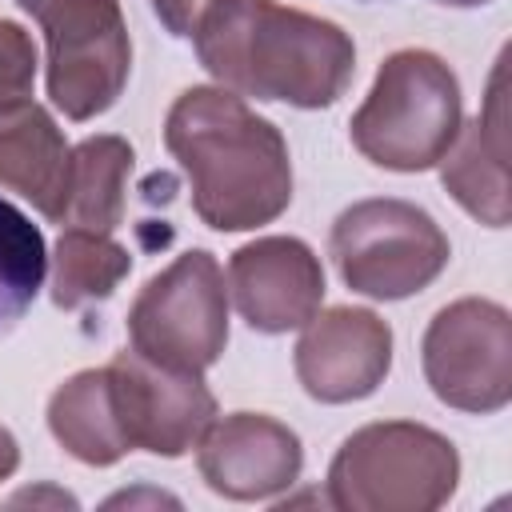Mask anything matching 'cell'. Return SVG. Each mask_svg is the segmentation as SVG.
<instances>
[{"label": "cell", "instance_id": "obj_1", "mask_svg": "<svg viewBox=\"0 0 512 512\" xmlns=\"http://www.w3.org/2000/svg\"><path fill=\"white\" fill-rule=\"evenodd\" d=\"M164 148L192 188V212L216 232L272 224L292 204V156L280 128L220 84H192L164 116Z\"/></svg>", "mask_w": 512, "mask_h": 512}, {"label": "cell", "instance_id": "obj_2", "mask_svg": "<svg viewBox=\"0 0 512 512\" xmlns=\"http://www.w3.org/2000/svg\"><path fill=\"white\" fill-rule=\"evenodd\" d=\"M192 44L220 88L292 108L336 104L356 72V44L340 24L280 0H216Z\"/></svg>", "mask_w": 512, "mask_h": 512}, {"label": "cell", "instance_id": "obj_3", "mask_svg": "<svg viewBox=\"0 0 512 512\" xmlns=\"http://www.w3.org/2000/svg\"><path fill=\"white\" fill-rule=\"evenodd\" d=\"M460 80L428 48L392 52L364 104L348 120V136L364 160L388 172L436 168L460 132Z\"/></svg>", "mask_w": 512, "mask_h": 512}, {"label": "cell", "instance_id": "obj_4", "mask_svg": "<svg viewBox=\"0 0 512 512\" xmlns=\"http://www.w3.org/2000/svg\"><path fill=\"white\" fill-rule=\"evenodd\" d=\"M456 484V444L416 420L364 424L328 464V504L340 512H436Z\"/></svg>", "mask_w": 512, "mask_h": 512}, {"label": "cell", "instance_id": "obj_5", "mask_svg": "<svg viewBox=\"0 0 512 512\" xmlns=\"http://www.w3.org/2000/svg\"><path fill=\"white\" fill-rule=\"evenodd\" d=\"M340 280L368 300H404L424 292L452 260L444 228L396 196L348 204L328 236Z\"/></svg>", "mask_w": 512, "mask_h": 512}, {"label": "cell", "instance_id": "obj_6", "mask_svg": "<svg viewBox=\"0 0 512 512\" xmlns=\"http://www.w3.org/2000/svg\"><path fill=\"white\" fill-rule=\"evenodd\" d=\"M128 348L176 372H204L224 356L228 288L212 252H180L136 292L128 308Z\"/></svg>", "mask_w": 512, "mask_h": 512}, {"label": "cell", "instance_id": "obj_7", "mask_svg": "<svg viewBox=\"0 0 512 512\" xmlns=\"http://www.w3.org/2000/svg\"><path fill=\"white\" fill-rule=\"evenodd\" d=\"M48 44V96L68 120L108 112L132 72L120 0H16Z\"/></svg>", "mask_w": 512, "mask_h": 512}, {"label": "cell", "instance_id": "obj_8", "mask_svg": "<svg viewBox=\"0 0 512 512\" xmlns=\"http://www.w3.org/2000/svg\"><path fill=\"white\" fill-rule=\"evenodd\" d=\"M424 380L440 404L492 416L512 400V316L504 304L464 296L444 304L420 340Z\"/></svg>", "mask_w": 512, "mask_h": 512}, {"label": "cell", "instance_id": "obj_9", "mask_svg": "<svg viewBox=\"0 0 512 512\" xmlns=\"http://www.w3.org/2000/svg\"><path fill=\"white\" fill-rule=\"evenodd\" d=\"M104 368L128 448L176 460L196 448L204 428L216 420V396L208 392L200 372L152 364L136 348L116 352Z\"/></svg>", "mask_w": 512, "mask_h": 512}, {"label": "cell", "instance_id": "obj_10", "mask_svg": "<svg viewBox=\"0 0 512 512\" xmlns=\"http://www.w3.org/2000/svg\"><path fill=\"white\" fill-rule=\"evenodd\" d=\"M392 368V328L372 308L316 312L296 340V380L320 404L372 396Z\"/></svg>", "mask_w": 512, "mask_h": 512}, {"label": "cell", "instance_id": "obj_11", "mask_svg": "<svg viewBox=\"0 0 512 512\" xmlns=\"http://www.w3.org/2000/svg\"><path fill=\"white\" fill-rule=\"evenodd\" d=\"M196 468L224 500H272L300 480L304 448L288 424L264 412H232L196 440Z\"/></svg>", "mask_w": 512, "mask_h": 512}, {"label": "cell", "instance_id": "obj_12", "mask_svg": "<svg viewBox=\"0 0 512 512\" xmlns=\"http://www.w3.org/2000/svg\"><path fill=\"white\" fill-rule=\"evenodd\" d=\"M228 292L264 336L304 328L324 304L320 256L296 236H256L240 244L228 260Z\"/></svg>", "mask_w": 512, "mask_h": 512}, {"label": "cell", "instance_id": "obj_13", "mask_svg": "<svg viewBox=\"0 0 512 512\" xmlns=\"http://www.w3.org/2000/svg\"><path fill=\"white\" fill-rule=\"evenodd\" d=\"M508 56V52H504ZM504 56L492 68L484 108L472 124H460L452 148L440 156V180L448 196L480 224L508 228V108H504Z\"/></svg>", "mask_w": 512, "mask_h": 512}, {"label": "cell", "instance_id": "obj_14", "mask_svg": "<svg viewBox=\"0 0 512 512\" xmlns=\"http://www.w3.org/2000/svg\"><path fill=\"white\" fill-rule=\"evenodd\" d=\"M72 148L48 108L32 96L0 100V184L32 200V208L56 224Z\"/></svg>", "mask_w": 512, "mask_h": 512}, {"label": "cell", "instance_id": "obj_15", "mask_svg": "<svg viewBox=\"0 0 512 512\" xmlns=\"http://www.w3.org/2000/svg\"><path fill=\"white\" fill-rule=\"evenodd\" d=\"M132 144L124 136H88L72 148L64 200H60V228H92L112 232L124 220L128 200V176H132Z\"/></svg>", "mask_w": 512, "mask_h": 512}, {"label": "cell", "instance_id": "obj_16", "mask_svg": "<svg viewBox=\"0 0 512 512\" xmlns=\"http://www.w3.org/2000/svg\"><path fill=\"white\" fill-rule=\"evenodd\" d=\"M48 432L56 436V444L68 456H76L80 464H92V468H108L132 452L124 440L116 404H112L108 368H84L52 392Z\"/></svg>", "mask_w": 512, "mask_h": 512}, {"label": "cell", "instance_id": "obj_17", "mask_svg": "<svg viewBox=\"0 0 512 512\" xmlns=\"http://www.w3.org/2000/svg\"><path fill=\"white\" fill-rule=\"evenodd\" d=\"M132 272V252L108 232L64 228L52 256V304L72 312L80 304L104 300Z\"/></svg>", "mask_w": 512, "mask_h": 512}, {"label": "cell", "instance_id": "obj_18", "mask_svg": "<svg viewBox=\"0 0 512 512\" xmlns=\"http://www.w3.org/2000/svg\"><path fill=\"white\" fill-rule=\"evenodd\" d=\"M48 272L44 232L8 200H0V332L12 328L36 300Z\"/></svg>", "mask_w": 512, "mask_h": 512}, {"label": "cell", "instance_id": "obj_19", "mask_svg": "<svg viewBox=\"0 0 512 512\" xmlns=\"http://www.w3.org/2000/svg\"><path fill=\"white\" fill-rule=\"evenodd\" d=\"M36 44L16 20H0V100L32 96Z\"/></svg>", "mask_w": 512, "mask_h": 512}, {"label": "cell", "instance_id": "obj_20", "mask_svg": "<svg viewBox=\"0 0 512 512\" xmlns=\"http://www.w3.org/2000/svg\"><path fill=\"white\" fill-rule=\"evenodd\" d=\"M212 4H216V0H152V12L160 16V24H164L172 36L192 40L200 16H204Z\"/></svg>", "mask_w": 512, "mask_h": 512}, {"label": "cell", "instance_id": "obj_21", "mask_svg": "<svg viewBox=\"0 0 512 512\" xmlns=\"http://www.w3.org/2000/svg\"><path fill=\"white\" fill-rule=\"evenodd\" d=\"M16 464H20V444H16V436L0 424V484L16 472Z\"/></svg>", "mask_w": 512, "mask_h": 512}, {"label": "cell", "instance_id": "obj_22", "mask_svg": "<svg viewBox=\"0 0 512 512\" xmlns=\"http://www.w3.org/2000/svg\"><path fill=\"white\" fill-rule=\"evenodd\" d=\"M436 4H448V8H480V4H492V0H436Z\"/></svg>", "mask_w": 512, "mask_h": 512}]
</instances>
